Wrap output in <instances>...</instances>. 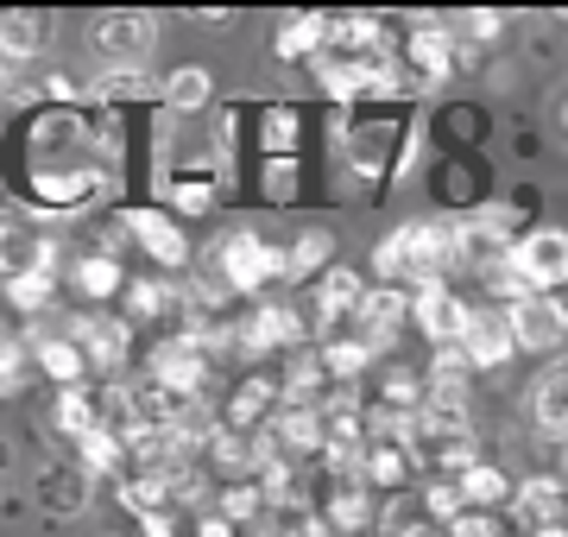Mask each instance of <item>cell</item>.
<instances>
[{
	"label": "cell",
	"mask_w": 568,
	"mask_h": 537,
	"mask_svg": "<svg viewBox=\"0 0 568 537\" xmlns=\"http://www.w3.org/2000/svg\"><path fill=\"white\" fill-rule=\"evenodd\" d=\"M51 297H58V272H26V278H7V304L26 311V316H39Z\"/></svg>",
	"instance_id": "27"
},
{
	"label": "cell",
	"mask_w": 568,
	"mask_h": 537,
	"mask_svg": "<svg viewBox=\"0 0 568 537\" xmlns=\"http://www.w3.org/2000/svg\"><path fill=\"white\" fill-rule=\"evenodd\" d=\"M410 63L424 70L429 83H443L448 70H455V32L443 20H417V32H410Z\"/></svg>",
	"instance_id": "20"
},
{
	"label": "cell",
	"mask_w": 568,
	"mask_h": 537,
	"mask_svg": "<svg viewBox=\"0 0 568 537\" xmlns=\"http://www.w3.org/2000/svg\"><path fill=\"white\" fill-rule=\"evenodd\" d=\"M32 361H39V367L58 379L63 393L89 379V361H82V348L70 342V335H44V330H39V335H32Z\"/></svg>",
	"instance_id": "21"
},
{
	"label": "cell",
	"mask_w": 568,
	"mask_h": 537,
	"mask_svg": "<svg viewBox=\"0 0 568 537\" xmlns=\"http://www.w3.org/2000/svg\"><path fill=\"white\" fill-rule=\"evenodd\" d=\"M506 513L525 525V537L530 531H568V487L556 475H530V480H518V487H511Z\"/></svg>",
	"instance_id": "11"
},
{
	"label": "cell",
	"mask_w": 568,
	"mask_h": 537,
	"mask_svg": "<svg viewBox=\"0 0 568 537\" xmlns=\"http://www.w3.org/2000/svg\"><path fill=\"white\" fill-rule=\"evenodd\" d=\"M145 70H102L95 77V89H89V102H140L145 95Z\"/></svg>",
	"instance_id": "29"
},
{
	"label": "cell",
	"mask_w": 568,
	"mask_h": 537,
	"mask_svg": "<svg viewBox=\"0 0 568 537\" xmlns=\"http://www.w3.org/2000/svg\"><path fill=\"white\" fill-rule=\"evenodd\" d=\"M373 272H379V285H398V291L448 285V272H455V215L392 227L373 247Z\"/></svg>",
	"instance_id": "1"
},
{
	"label": "cell",
	"mask_w": 568,
	"mask_h": 537,
	"mask_svg": "<svg viewBox=\"0 0 568 537\" xmlns=\"http://www.w3.org/2000/svg\"><path fill=\"white\" fill-rule=\"evenodd\" d=\"M562 126H568V108H562Z\"/></svg>",
	"instance_id": "36"
},
{
	"label": "cell",
	"mask_w": 568,
	"mask_h": 537,
	"mask_svg": "<svg viewBox=\"0 0 568 537\" xmlns=\"http://www.w3.org/2000/svg\"><path fill=\"white\" fill-rule=\"evenodd\" d=\"M77 468L89 480H102V475H126V443L114 430H95V436H82L77 443Z\"/></svg>",
	"instance_id": "23"
},
{
	"label": "cell",
	"mask_w": 568,
	"mask_h": 537,
	"mask_svg": "<svg viewBox=\"0 0 568 537\" xmlns=\"http://www.w3.org/2000/svg\"><path fill=\"white\" fill-rule=\"evenodd\" d=\"M77 291H82V297H95V304H108L114 291H126L121 260H114V253H82V260H77Z\"/></svg>",
	"instance_id": "26"
},
{
	"label": "cell",
	"mask_w": 568,
	"mask_h": 537,
	"mask_svg": "<svg viewBox=\"0 0 568 537\" xmlns=\"http://www.w3.org/2000/svg\"><path fill=\"white\" fill-rule=\"evenodd\" d=\"M530 424L549 436V443H568V354L549 361L537 379H530Z\"/></svg>",
	"instance_id": "14"
},
{
	"label": "cell",
	"mask_w": 568,
	"mask_h": 537,
	"mask_svg": "<svg viewBox=\"0 0 568 537\" xmlns=\"http://www.w3.org/2000/svg\"><path fill=\"white\" fill-rule=\"evenodd\" d=\"M328 44V13H284L278 20V58L284 63H316Z\"/></svg>",
	"instance_id": "18"
},
{
	"label": "cell",
	"mask_w": 568,
	"mask_h": 537,
	"mask_svg": "<svg viewBox=\"0 0 568 537\" xmlns=\"http://www.w3.org/2000/svg\"><path fill=\"white\" fill-rule=\"evenodd\" d=\"M410 462H429V475L436 480H462L467 468H480V436H474V424H436V417H417Z\"/></svg>",
	"instance_id": "4"
},
{
	"label": "cell",
	"mask_w": 568,
	"mask_h": 537,
	"mask_svg": "<svg viewBox=\"0 0 568 537\" xmlns=\"http://www.w3.org/2000/svg\"><path fill=\"white\" fill-rule=\"evenodd\" d=\"M530 537H568V531H530Z\"/></svg>",
	"instance_id": "34"
},
{
	"label": "cell",
	"mask_w": 568,
	"mask_h": 537,
	"mask_svg": "<svg viewBox=\"0 0 568 537\" xmlns=\"http://www.w3.org/2000/svg\"><path fill=\"white\" fill-rule=\"evenodd\" d=\"M209 361L203 342H190V335H164L159 348L145 354V379L152 386H164V393H178V398H196L209 386Z\"/></svg>",
	"instance_id": "7"
},
{
	"label": "cell",
	"mask_w": 568,
	"mask_h": 537,
	"mask_svg": "<svg viewBox=\"0 0 568 537\" xmlns=\"http://www.w3.org/2000/svg\"><path fill=\"white\" fill-rule=\"evenodd\" d=\"M499 13H462V32H474V39H493V32H499Z\"/></svg>",
	"instance_id": "32"
},
{
	"label": "cell",
	"mask_w": 568,
	"mask_h": 537,
	"mask_svg": "<svg viewBox=\"0 0 568 537\" xmlns=\"http://www.w3.org/2000/svg\"><path fill=\"white\" fill-rule=\"evenodd\" d=\"M89 494H95V480L82 475L77 462H51V468L39 475V499H44L58 518H77L82 506H89Z\"/></svg>",
	"instance_id": "16"
},
{
	"label": "cell",
	"mask_w": 568,
	"mask_h": 537,
	"mask_svg": "<svg viewBox=\"0 0 568 537\" xmlns=\"http://www.w3.org/2000/svg\"><path fill=\"white\" fill-rule=\"evenodd\" d=\"M209 95H215V83H209L203 63H183V70H171V77H164V89H159V102H171L178 114H203Z\"/></svg>",
	"instance_id": "22"
},
{
	"label": "cell",
	"mask_w": 568,
	"mask_h": 537,
	"mask_svg": "<svg viewBox=\"0 0 568 537\" xmlns=\"http://www.w3.org/2000/svg\"><path fill=\"white\" fill-rule=\"evenodd\" d=\"M511 335H518V348L530 354H556L568 342V304L562 297H525V304H511Z\"/></svg>",
	"instance_id": "13"
},
{
	"label": "cell",
	"mask_w": 568,
	"mask_h": 537,
	"mask_svg": "<svg viewBox=\"0 0 568 537\" xmlns=\"http://www.w3.org/2000/svg\"><path fill=\"white\" fill-rule=\"evenodd\" d=\"M70 342L82 348V361L95 373H121L126 348H133V323H126V316H108V311L77 316V323H70Z\"/></svg>",
	"instance_id": "10"
},
{
	"label": "cell",
	"mask_w": 568,
	"mask_h": 537,
	"mask_svg": "<svg viewBox=\"0 0 568 537\" xmlns=\"http://www.w3.org/2000/svg\"><path fill=\"white\" fill-rule=\"evenodd\" d=\"M506 266L525 278L530 297H556L568 285V227H525V241L506 253Z\"/></svg>",
	"instance_id": "3"
},
{
	"label": "cell",
	"mask_w": 568,
	"mask_h": 537,
	"mask_svg": "<svg viewBox=\"0 0 568 537\" xmlns=\"http://www.w3.org/2000/svg\"><path fill=\"white\" fill-rule=\"evenodd\" d=\"M549 455H556V480L568 487V443H549Z\"/></svg>",
	"instance_id": "33"
},
{
	"label": "cell",
	"mask_w": 568,
	"mask_h": 537,
	"mask_svg": "<svg viewBox=\"0 0 568 537\" xmlns=\"http://www.w3.org/2000/svg\"><path fill=\"white\" fill-rule=\"evenodd\" d=\"M126 234H133L159 266H171V272L190 266V234H183L171 215H159V209H126Z\"/></svg>",
	"instance_id": "15"
},
{
	"label": "cell",
	"mask_w": 568,
	"mask_h": 537,
	"mask_svg": "<svg viewBox=\"0 0 568 537\" xmlns=\"http://www.w3.org/2000/svg\"><path fill=\"white\" fill-rule=\"evenodd\" d=\"M462 499H467V513H499V499H511V480L506 468H493V462H480V468H467L462 480Z\"/></svg>",
	"instance_id": "24"
},
{
	"label": "cell",
	"mask_w": 568,
	"mask_h": 537,
	"mask_svg": "<svg viewBox=\"0 0 568 537\" xmlns=\"http://www.w3.org/2000/svg\"><path fill=\"white\" fill-rule=\"evenodd\" d=\"M467 316H474V304H467L455 285H429V291H410V330L424 335L429 348H462L467 335Z\"/></svg>",
	"instance_id": "8"
},
{
	"label": "cell",
	"mask_w": 568,
	"mask_h": 537,
	"mask_svg": "<svg viewBox=\"0 0 568 537\" xmlns=\"http://www.w3.org/2000/svg\"><path fill=\"white\" fill-rule=\"evenodd\" d=\"M291 133H297L291 108H272V114H265V152H272V159H284V152H291Z\"/></svg>",
	"instance_id": "31"
},
{
	"label": "cell",
	"mask_w": 568,
	"mask_h": 537,
	"mask_svg": "<svg viewBox=\"0 0 568 537\" xmlns=\"http://www.w3.org/2000/svg\"><path fill=\"white\" fill-rule=\"evenodd\" d=\"M278 266H284V247H272L253 227H227L222 241L209 247V272H215L234 297H265V291L278 285Z\"/></svg>",
	"instance_id": "2"
},
{
	"label": "cell",
	"mask_w": 568,
	"mask_h": 537,
	"mask_svg": "<svg viewBox=\"0 0 568 537\" xmlns=\"http://www.w3.org/2000/svg\"><path fill=\"white\" fill-rule=\"evenodd\" d=\"M58 247L39 234V222L26 215H0V278H26V272H51Z\"/></svg>",
	"instance_id": "12"
},
{
	"label": "cell",
	"mask_w": 568,
	"mask_h": 537,
	"mask_svg": "<svg viewBox=\"0 0 568 537\" xmlns=\"http://www.w3.org/2000/svg\"><path fill=\"white\" fill-rule=\"evenodd\" d=\"M26 361H32V342H20V335H7V330H0V398H7V393H20Z\"/></svg>",
	"instance_id": "30"
},
{
	"label": "cell",
	"mask_w": 568,
	"mask_h": 537,
	"mask_svg": "<svg viewBox=\"0 0 568 537\" xmlns=\"http://www.w3.org/2000/svg\"><path fill=\"white\" fill-rule=\"evenodd\" d=\"M462 513H467V499H462V487H455V480H429V487H424V518L436 525V531H448Z\"/></svg>",
	"instance_id": "28"
},
{
	"label": "cell",
	"mask_w": 568,
	"mask_h": 537,
	"mask_svg": "<svg viewBox=\"0 0 568 537\" xmlns=\"http://www.w3.org/2000/svg\"><path fill=\"white\" fill-rule=\"evenodd\" d=\"M462 354H467V367H474V373L506 367L511 354H518L511 316L499 311V304H474V316H467V335H462Z\"/></svg>",
	"instance_id": "9"
},
{
	"label": "cell",
	"mask_w": 568,
	"mask_h": 537,
	"mask_svg": "<svg viewBox=\"0 0 568 537\" xmlns=\"http://www.w3.org/2000/svg\"><path fill=\"white\" fill-rule=\"evenodd\" d=\"M335 241H328V227H310V234H297L291 247H284V266H278V285H310V278H323L335 260Z\"/></svg>",
	"instance_id": "17"
},
{
	"label": "cell",
	"mask_w": 568,
	"mask_h": 537,
	"mask_svg": "<svg viewBox=\"0 0 568 537\" xmlns=\"http://www.w3.org/2000/svg\"><path fill=\"white\" fill-rule=\"evenodd\" d=\"M405 330H410V291H398V285H373L366 291V304L354 311V323H347V335H354L361 348H373L379 361L398 348V335Z\"/></svg>",
	"instance_id": "6"
},
{
	"label": "cell",
	"mask_w": 568,
	"mask_h": 537,
	"mask_svg": "<svg viewBox=\"0 0 568 537\" xmlns=\"http://www.w3.org/2000/svg\"><path fill=\"white\" fill-rule=\"evenodd\" d=\"M126 323H152V316H164L171 304H183V291H171L164 278H126Z\"/></svg>",
	"instance_id": "25"
},
{
	"label": "cell",
	"mask_w": 568,
	"mask_h": 537,
	"mask_svg": "<svg viewBox=\"0 0 568 537\" xmlns=\"http://www.w3.org/2000/svg\"><path fill=\"white\" fill-rule=\"evenodd\" d=\"M114 537H140V531H114Z\"/></svg>",
	"instance_id": "35"
},
{
	"label": "cell",
	"mask_w": 568,
	"mask_h": 537,
	"mask_svg": "<svg viewBox=\"0 0 568 537\" xmlns=\"http://www.w3.org/2000/svg\"><path fill=\"white\" fill-rule=\"evenodd\" d=\"M51 39L44 13H0V63H32Z\"/></svg>",
	"instance_id": "19"
},
{
	"label": "cell",
	"mask_w": 568,
	"mask_h": 537,
	"mask_svg": "<svg viewBox=\"0 0 568 537\" xmlns=\"http://www.w3.org/2000/svg\"><path fill=\"white\" fill-rule=\"evenodd\" d=\"M89 39L108 58V70H145L152 44H159V20L140 13V7H121V13H102V20L89 26Z\"/></svg>",
	"instance_id": "5"
}]
</instances>
